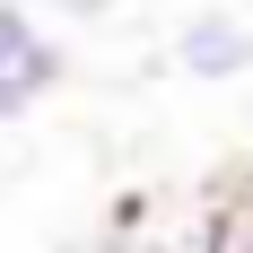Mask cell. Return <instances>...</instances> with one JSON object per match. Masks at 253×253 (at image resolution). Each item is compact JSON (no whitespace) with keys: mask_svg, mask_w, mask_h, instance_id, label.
<instances>
[{"mask_svg":"<svg viewBox=\"0 0 253 253\" xmlns=\"http://www.w3.org/2000/svg\"><path fill=\"white\" fill-rule=\"evenodd\" d=\"M61 79H70L61 35H52L44 18H26V9H9V0H0V123H26Z\"/></svg>","mask_w":253,"mask_h":253,"instance_id":"cell-1","label":"cell"},{"mask_svg":"<svg viewBox=\"0 0 253 253\" xmlns=\"http://www.w3.org/2000/svg\"><path fill=\"white\" fill-rule=\"evenodd\" d=\"M166 52H175V70L192 79V87H236V79H253V18H236V9H192Z\"/></svg>","mask_w":253,"mask_h":253,"instance_id":"cell-2","label":"cell"},{"mask_svg":"<svg viewBox=\"0 0 253 253\" xmlns=\"http://www.w3.org/2000/svg\"><path fill=\"white\" fill-rule=\"evenodd\" d=\"M218 227H227V236H236V245H245V253H253V175H236V183H227V192H218Z\"/></svg>","mask_w":253,"mask_h":253,"instance_id":"cell-3","label":"cell"},{"mask_svg":"<svg viewBox=\"0 0 253 253\" xmlns=\"http://www.w3.org/2000/svg\"><path fill=\"white\" fill-rule=\"evenodd\" d=\"M9 9H26V18H70V26L114 18V0H9Z\"/></svg>","mask_w":253,"mask_h":253,"instance_id":"cell-4","label":"cell"},{"mask_svg":"<svg viewBox=\"0 0 253 253\" xmlns=\"http://www.w3.org/2000/svg\"><path fill=\"white\" fill-rule=\"evenodd\" d=\"M210 253H245V245H236V236H227V227H218V245H210Z\"/></svg>","mask_w":253,"mask_h":253,"instance_id":"cell-5","label":"cell"}]
</instances>
